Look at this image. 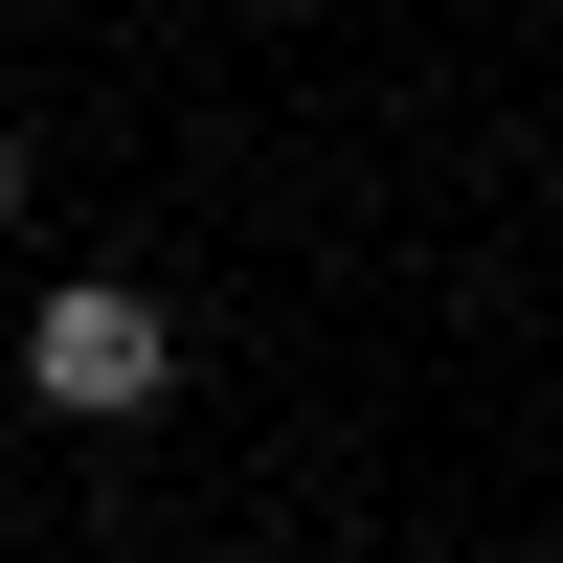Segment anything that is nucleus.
Returning <instances> with one entry per match:
<instances>
[{"instance_id":"nucleus-2","label":"nucleus","mask_w":563,"mask_h":563,"mask_svg":"<svg viewBox=\"0 0 563 563\" xmlns=\"http://www.w3.org/2000/svg\"><path fill=\"white\" fill-rule=\"evenodd\" d=\"M0 225H23V135H0Z\"/></svg>"},{"instance_id":"nucleus-1","label":"nucleus","mask_w":563,"mask_h":563,"mask_svg":"<svg viewBox=\"0 0 563 563\" xmlns=\"http://www.w3.org/2000/svg\"><path fill=\"white\" fill-rule=\"evenodd\" d=\"M158 384H180V316L135 294V271H68V294L23 316V406L45 429H135Z\"/></svg>"}]
</instances>
